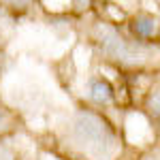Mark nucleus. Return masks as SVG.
Masks as SVG:
<instances>
[{"label":"nucleus","mask_w":160,"mask_h":160,"mask_svg":"<svg viewBox=\"0 0 160 160\" xmlns=\"http://www.w3.org/2000/svg\"><path fill=\"white\" fill-rule=\"evenodd\" d=\"M90 43L102 60L118 68H143L160 60V45L124 37L107 19H96L92 24Z\"/></svg>","instance_id":"obj_1"},{"label":"nucleus","mask_w":160,"mask_h":160,"mask_svg":"<svg viewBox=\"0 0 160 160\" xmlns=\"http://www.w3.org/2000/svg\"><path fill=\"white\" fill-rule=\"evenodd\" d=\"M66 139L77 152L94 160H111L120 152L113 124L94 109H77L66 122Z\"/></svg>","instance_id":"obj_2"},{"label":"nucleus","mask_w":160,"mask_h":160,"mask_svg":"<svg viewBox=\"0 0 160 160\" xmlns=\"http://www.w3.org/2000/svg\"><path fill=\"white\" fill-rule=\"evenodd\" d=\"M83 96L88 98L90 105L94 107H109L115 102V88L107 77L102 75H92L86 79L83 86Z\"/></svg>","instance_id":"obj_3"},{"label":"nucleus","mask_w":160,"mask_h":160,"mask_svg":"<svg viewBox=\"0 0 160 160\" xmlns=\"http://www.w3.org/2000/svg\"><path fill=\"white\" fill-rule=\"evenodd\" d=\"M128 30L132 38H139V41H148V38H154L160 30V22L149 15V13H137L135 17L130 19L128 24Z\"/></svg>","instance_id":"obj_4"},{"label":"nucleus","mask_w":160,"mask_h":160,"mask_svg":"<svg viewBox=\"0 0 160 160\" xmlns=\"http://www.w3.org/2000/svg\"><path fill=\"white\" fill-rule=\"evenodd\" d=\"M13 30H15V15L0 7V47H7V43L13 37Z\"/></svg>","instance_id":"obj_5"},{"label":"nucleus","mask_w":160,"mask_h":160,"mask_svg":"<svg viewBox=\"0 0 160 160\" xmlns=\"http://www.w3.org/2000/svg\"><path fill=\"white\" fill-rule=\"evenodd\" d=\"M34 2L37 0H0V7L4 11H9L11 15H26L34 9Z\"/></svg>","instance_id":"obj_6"},{"label":"nucleus","mask_w":160,"mask_h":160,"mask_svg":"<svg viewBox=\"0 0 160 160\" xmlns=\"http://www.w3.org/2000/svg\"><path fill=\"white\" fill-rule=\"evenodd\" d=\"M145 109L154 120H160V88L158 90H152L145 98Z\"/></svg>","instance_id":"obj_7"},{"label":"nucleus","mask_w":160,"mask_h":160,"mask_svg":"<svg viewBox=\"0 0 160 160\" xmlns=\"http://www.w3.org/2000/svg\"><path fill=\"white\" fill-rule=\"evenodd\" d=\"M11 130H13V115L11 111L0 102V137L9 135Z\"/></svg>","instance_id":"obj_8"},{"label":"nucleus","mask_w":160,"mask_h":160,"mask_svg":"<svg viewBox=\"0 0 160 160\" xmlns=\"http://www.w3.org/2000/svg\"><path fill=\"white\" fill-rule=\"evenodd\" d=\"M45 9H49L53 15H60L66 9H71V0H38Z\"/></svg>","instance_id":"obj_9"},{"label":"nucleus","mask_w":160,"mask_h":160,"mask_svg":"<svg viewBox=\"0 0 160 160\" xmlns=\"http://www.w3.org/2000/svg\"><path fill=\"white\" fill-rule=\"evenodd\" d=\"M92 2L94 0H71V9L75 13H86L92 9Z\"/></svg>","instance_id":"obj_10"}]
</instances>
